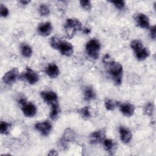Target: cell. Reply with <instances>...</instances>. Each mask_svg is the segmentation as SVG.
<instances>
[{
  "label": "cell",
  "instance_id": "34",
  "mask_svg": "<svg viewBox=\"0 0 156 156\" xmlns=\"http://www.w3.org/2000/svg\"><path fill=\"white\" fill-rule=\"evenodd\" d=\"M83 32L85 34H88L89 33H90L91 32V30L89 29V28H87V27H85V28H83Z\"/></svg>",
  "mask_w": 156,
  "mask_h": 156
},
{
  "label": "cell",
  "instance_id": "11",
  "mask_svg": "<svg viewBox=\"0 0 156 156\" xmlns=\"http://www.w3.org/2000/svg\"><path fill=\"white\" fill-rule=\"evenodd\" d=\"M58 50L60 51V53L65 56H70L73 53V46L71 43L64 41L61 42Z\"/></svg>",
  "mask_w": 156,
  "mask_h": 156
},
{
  "label": "cell",
  "instance_id": "26",
  "mask_svg": "<svg viewBox=\"0 0 156 156\" xmlns=\"http://www.w3.org/2000/svg\"><path fill=\"white\" fill-rule=\"evenodd\" d=\"M61 42L62 41L56 37H52L50 40L51 46L55 49H58Z\"/></svg>",
  "mask_w": 156,
  "mask_h": 156
},
{
  "label": "cell",
  "instance_id": "28",
  "mask_svg": "<svg viewBox=\"0 0 156 156\" xmlns=\"http://www.w3.org/2000/svg\"><path fill=\"white\" fill-rule=\"evenodd\" d=\"M154 112V106L152 103L149 102L144 107V112L148 116H152Z\"/></svg>",
  "mask_w": 156,
  "mask_h": 156
},
{
  "label": "cell",
  "instance_id": "35",
  "mask_svg": "<svg viewBox=\"0 0 156 156\" xmlns=\"http://www.w3.org/2000/svg\"><path fill=\"white\" fill-rule=\"evenodd\" d=\"M20 2L22 4V5H27V4H29L30 2L29 1H20Z\"/></svg>",
  "mask_w": 156,
  "mask_h": 156
},
{
  "label": "cell",
  "instance_id": "20",
  "mask_svg": "<svg viewBox=\"0 0 156 156\" xmlns=\"http://www.w3.org/2000/svg\"><path fill=\"white\" fill-rule=\"evenodd\" d=\"M21 52L24 57L29 58L32 54V49L29 44L23 43L21 45Z\"/></svg>",
  "mask_w": 156,
  "mask_h": 156
},
{
  "label": "cell",
  "instance_id": "18",
  "mask_svg": "<svg viewBox=\"0 0 156 156\" xmlns=\"http://www.w3.org/2000/svg\"><path fill=\"white\" fill-rule=\"evenodd\" d=\"M136 57L138 60H143L147 58L149 55V52L148 49L144 47L142 49H140L139 51L135 52Z\"/></svg>",
  "mask_w": 156,
  "mask_h": 156
},
{
  "label": "cell",
  "instance_id": "24",
  "mask_svg": "<svg viewBox=\"0 0 156 156\" xmlns=\"http://www.w3.org/2000/svg\"><path fill=\"white\" fill-rule=\"evenodd\" d=\"M79 113H80L81 116L83 119H88L91 116V112H90V108L87 106L82 108L79 110Z\"/></svg>",
  "mask_w": 156,
  "mask_h": 156
},
{
  "label": "cell",
  "instance_id": "12",
  "mask_svg": "<svg viewBox=\"0 0 156 156\" xmlns=\"http://www.w3.org/2000/svg\"><path fill=\"white\" fill-rule=\"evenodd\" d=\"M119 132L121 140L124 143L127 144L130 141L132 137V134L128 129L123 126H121L119 129Z\"/></svg>",
  "mask_w": 156,
  "mask_h": 156
},
{
  "label": "cell",
  "instance_id": "31",
  "mask_svg": "<svg viewBox=\"0 0 156 156\" xmlns=\"http://www.w3.org/2000/svg\"><path fill=\"white\" fill-rule=\"evenodd\" d=\"M0 14L2 17H6L9 15L8 9L2 4H1L0 6Z\"/></svg>",
  "mask_w": 156,
  "mask_h": 156
},
{
  "label": "cell",
  "instance_id": "3",
  "mask_svg": "<svg viewBox=\"0 0 156 156\" xmlns=\"http://www.w3.org/2000/svg\"><path fill=\"white\" fill-rule=\"evenodd\" d=\"M101 45L99 42L96 39H91L86 44V51L87 54L93 59H98L99 55Z\"/></svg>",
  "mask_w": 156,
  "mask_h": 156
},
{
  "label": "cell",
  "instance_id": "30",
  "mask_svg": "<svg viewBox=\"0 0 156 156\" xmlns=\"http://www.w3.org/2000/svg\"><path fill=\"white\" fill-rule=\"evenodd\" d=\"M112 4H114V5L118 9H123L125 7V2L124 1H111Z\"/></svg>",
  "mask_w": 156,
  "mask_h": 156
},
{
  "label": "cell",
  "instance_id": "22",
  "mask_svg": "<svg viewBox=\"0 0 156 156\" xmlns=\"http://www.w3.org/2000/svg\"><path fill=\"white\" fill-rule=\"evenodd\" d=\"M11 124L6 121H1L0 123V132L1 134L6 135L9 133Z\"/></svg>",
  "mask_w": 156,
  "mask_h": 156
},
{
  "label": "cell",
  "instance_id": "13",
  "mask_svg": "<svg viewBox=\"0 0 156 156\" xmlns=\"http://www.w3.org/2000/svg\"><path fill=\"white\" fill-rule=\"evenodd\" d=\"M135 19L140 27L144 29H146L149 27V19L146 15L143 13L136 14Z\"/></svg>",
  "mask_w": 156,
  "mask_h": 156
},
{
  "label": "cell",
  "instance_id": "10",
  "mask_svg": "<svg viewBox=\"0 0 156 156\" xmlns=\"http://www.w3.org/2000/svg\"><path fill=\"white\" fill-rule=\"evenodd\" d=\"M118 106L121 112L126 116H132L135 111L134 106L130 103H119Z\"/></svg>",
  "mask_w": 156,
  "mask_h": 156
},
{
  "label": "cell",
  "instance_id": "9",
  "mask_svg": "<svg viewBox=\"0 0 156 156\" xmlns=\"http://www.w3.org/2000/svg\"><path fill=\"white\" fill-rule=\"evenodd\" d=\"M105 137V131L104 129L95 131L90 135V141L91 144H97L103 141Z\"/></svg>",
  "mask_w": 156,
  "mask_h": 156
},
{
  "label": "cell",
  "instance_id": "2",
  "mask_svg": "<svg viewBox=\"0 0 156 156\" xmlns=\"http://www.w3.org/2000/svg\"><path fill=\"white\" fill-rule=\"evenodd\" d=\"M64 28L67 37L71 38L77 31L82 29V24L77 19L68 18L65 24Z\"/></svg>",
  "mask_w": 156,
  "mask_h": 156
},
{
  "label": "cell",
  "instance_id": "15",
  "mask_svg": "<svg viewBox=\"0 0 156 156\" xmlns=\"http://www.w3.org/2000/svg\"><path fill=\"white\" fill-rule=\"evenodd\" d=\"M45 72L51 78H55L57 77L59 74V69L55 63H51L46 66Z\"/></svg>",
  "mask_w": 156,
  "mask_h": 156
},
{
  "label": "cell",
  "instance_id": "32",
  "mask_svg": "<svg viewBox=\"0 0 156 156\" xmlns=\"http://www.w3.org/2000/svg\"><path fill=\"white\" fill-rule=\"evenodd\" d=\"M150 35H151V37L152 39L154 40L155 38V36H156L155 26H153L151 27V29H150Z\"/></svg>",
  "mask_w": 156,
  "mask_h": 156
},
{
  "label": "cell",
  "instance_id": "29",
  "mask_svg": "<svg viewBox=\"0 0 156 156\" xmlns=\"http://www.w3.org/2000/svg\"><path fill=\"white\" fill-rule=\"evenodd\" d=\"M80 5L81 7L86 10H89L91 8V4L90 1L88 0H82L80 1Z\"/></svg>",
  "mask_w": 156,
  "mask_h": 156
},
{
  "label": "cell",
  "instance_id": "21",
  "mask_svg": "<svg viewBox=\"0 0 156 156\" xmlns=\"http://www.w3.org/2000/svg\"><path fill=\"white\" fill-rule=\"evenodd\" d=\"M59 112H60V108L57 102L51 105V109L50 111L49 116L52 120H54L57 118L59 114Z\"/></svg>",
  "mask_w": 156,
  "mask_h": 156
},
{
  "label": "cell",
  "instance_id": "8",
  "mask_svg": "<svg viewBox=\"0 0 156 156\" xmlns=\"http://www.w3.org/2000/svg\"><path fill=\"white\" fill-rule=\"evenodd\" d=\"M41 98L48 104L52 105L57 102V96L54 91H42L40 93Z\"/></svg>",
  "mask_w": 156,
  "mask_h": 156
},
{
  "label": "cell",
  "instance_id": "19",
  "mask_svg": "<svg viewBox=\"0 0 156 156\" xmlns=\"http://www.w3.org/2000/svg\"><path fill=\"white\" fill-rule=\"evenodd\" d=\"M96 97V93L93 89L92 87H87L85 88L84 90V99L87 101H90L94 99Z\"/></svg>",
  "mask_w": 156,
  "mask_h": 156
},
{
  "label": "cell",
  "instance_id": "1",
  "mask_svg": "<svg viewBox=\"0 0 156 156\" xmlns=\"http://www.w3.org/2000/svg\"><path fill=\"white\" fill-rule=\"evenodd\" d=\"M105 64H107L108 72L116 85L121 84L123 71L122 66L119 63L112 59Z\"/></svg>",
  "mask_w": 156,
  "mask_h": 156
},
{
  "label": "cell",
  "instance_id": "7",
  "mask_svg": "<svg viewBox=\"0 0 156 156\" xmlns=\"http://www.w3.org/2000/svg\"><path fill=\"white\" fill-rule=\"evenodd\" d=\"M35 127L44 136H48L52 130V125L48 121L37 122L35 124Z\"/></svg>",
  "mask_w": 156,
  "mask_h": 156
},
{
  "label": "cell",
  "instance_id": "27",
  "mask_svg": "<svg viewBox=\"0 0 156 156\" xmlns=\"http://www.w3.org/2000/svg\"><path fill=\"white\" fill-rule=\"evenodd\" d=\"M39 12H40V14L41 16H45L49 14L50 10H49V9L48 8V7L46 4H42L39 7Z\"/></svg>",
  "mask_w": 156,
  "mask_h": 156
},
{
  "label": "cell",
  "instance_id": "6",
  "mask_svg": "<svg viewBox=\"0 0 156 156\" xmlns=\"http://www.w3.org/2000/svg\"><path fill=\"white\" fill-rule=\"evenodd\" d=\"M23 77L29 83L35 84L39 80L38 74L30 68H27L23 74Z\"/></svg>",
  "mask_w": 156,
  "mask_h": 156
},
{
  "label": "cell",
  "instance_id": "25",
  "mask_svg": "<svg viewBox=\"0 0 156 156\" xmlns=\"http://www.w3.org/2000/svg\"><path fill=\"white\" fill-rule=\"evenodd\" d=\"M119 102H115L112 99H107L105 101V107L107 110H113L116 105H118Z\"/></svg>",
  "mask_w": 156,
  "mask_h": 156
},
{
  "label": "cell",
  "instance_id": "4",
  "mask_svg": "<svg viewBox=\"0 0 156 156\" xmlns=\"http://www.w3.org/2000/svg\"><path fill=\"white\" fill-rule=\"evenodd\" d=\"M19 104L21 107L24 115L27 117H33L37 113V108L35 105L30 102H27L26 99L21 98L19 100Z\"/></svg>",
  "mask_w": 156,
  "mask_h": 156
},
{
  "label": "cell",
  "instance_id": "17",
  "mask_svg": "<svg viewBox=\"0 0 156 156\" xmlns=\"http://www.w3.org/2000/svg\"><path fill=\"white\" fill-rule=\"evenodd\" d=\"M75 136H76L74 131H73L70 129H67L65 130L62 139L68 143V142L73 141L75 139Z\"/></svg>",
  "mask_w": 156,
  "mask_h": 156
},
{
  "label": "cell",
  "instance_id": "14",
  "mask_svg": "<svg viewBox=\"0 0 156 156\" xmlns=\"http://www.w3.org/2000/svg\"><path fill=\"white\" fill-rule=\"evenodd\" d=\"M52 30V27L49 22H46L41 23L39 25L38 27V33L42 36L46 37L50 35Z\"/></svg>",
  "mask_w": 156,
  "mask_h": 156
},
{
  "label": "cell",
  "instance_id": "23",
  "mask_svg": "<svg viewBox=\"0 0 156 156\" xmlns=\"http://www.w3.org/2000/svg\"><path fill=\"white\" fill-rule=\"evenodd\" d=\"M130 46L132 49L134 51V52H136L140 49L143 48V45L142 42L139 40H133L130 43Z\"/></svg>",
  "mask_w": 156,
  "mask_h": 156
},
{
  "label": "cell",
  "instance_id": "16",
  "mask_svg": "<svg viewBox=\"0 0 156 156\" xmlns=\"http://www.w3.org/2000/svg\"><path fill=\"white\" fill-rule=\"evenodd\" d=\"M103 144L104 149L108 152L110 155L113 154L115 150V143L110 139H104L103 141Z\"/></svg>",
  "mask_w": 156,
  "mask_h": 156
},
{
  "label": "cell",
  "instance_id": "33",
  "mask_svg": "<svg viewBox=\"0 0 156 156\" xmlns=\"http://www.w3.org/2000/svg\"><path fill=\"white\" fill-rule=\"evenodd\" d=\"M48 155H52V156H53V155H57L58 153L55 150H51L48 153Z\"/></svg>",
  "mask_w": 156,
  "mask_h": 156
},
{
  "label": "cell",
  "instance_id": "5",
  "mask_svg": "<svg viewBox=\"0 0 156 156\" xmlns=\"http://www.w3.org/2000/svg\"><path fill=\"white\" fill-rule=\"evenodd\" d=\"M19 77V72L17 68H13L11 70L6 72L3 77L2 80L3 82L8 85L12 84L15 83Z\"/></svg>",
  "mask_w": 156,
  "mask_h": 156
}]
</instances>
